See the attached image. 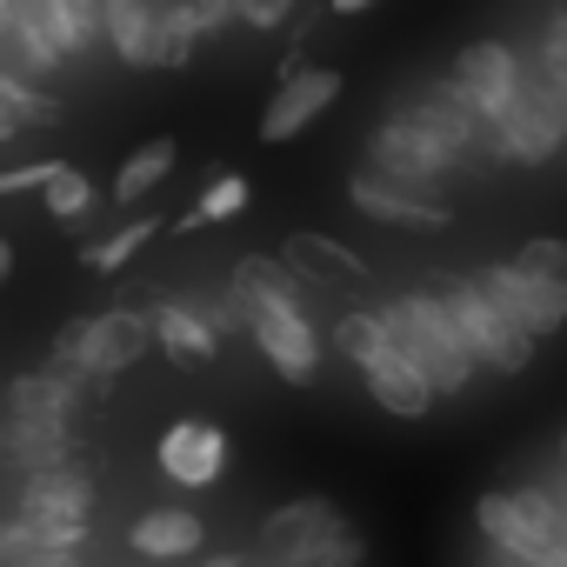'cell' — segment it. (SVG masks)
<instances>
[{
	"instance_id": "38",
	"label": "cell",
	"mask_w": 567,
	"mask_h": 567,
	"mask_svg": "<svg viewBox=\"0 0 567 567\" xmlns=\"http://www.w3.org/2000/svg\"><path fill=\"white\" fill-rule=\"evenodd\" d=\"M14 274V247H8V234H0V280Z\"/></svg>"
},
{
	"instance_id": "7",
	"label": "cell",
	"mask_w": 567,
	"mask_h": 567,
	"mask_svg": "<svg viewBox=\"0 0 567 567\" xmlns=\"http://www.w3.org/2000/svg\"><path fill=\"white\" fill-rule=\"evenodd\" d=\"M334 534H341L334 501L308 494V501H288V507H274V514L260 520V554H267L274 567H315V554H321Z\"/></svg>"
},
{
	"instance_id": "42",
	"label": "cell",
	"mask_w": 567,
	"mask_h": 567,
	"mask_svg": "<svg viewBox=\"0 0 567 567\" xmlns=\"http://www.w3.org/2000/svg\"><path fill=\"white\" fill-rule=\"evenodd\" d=\"M14 134H21V127H14V121H8V114H0V141H14Z\"/></svg>"
},
{
	"instance_id": "27",
	"label": "cell",
	"mask_w": 567,
	"mask_h": 567,
	"mask_svg": "<svg viewBox=\"0 0 567 567\" xmlns=\"http://www.w3.org/2000/svg\"><path fill=\"white\" fill-rule=\"evenodd\" d=\"M354 368H368L374 354H388V328H381V308H354V315H341L334 321V334H328Z\"/></svg>"
},
{
	"instance_id": "3",
	"label": "cell",
	"mask_w": 567,
	"mask_h": 567,
	"mask_svg": "<svg viewBox=\"0 0 567 567\" xmlns=\"http://www.w3.org/2000/svg\"><path fill=\"white\" fill-rule=\"evenodd\" d=\"M474 527L487 534L494 554H514V560H547L560 547V507L547 487H494L474 501Z\"/></svg>"
},
{
	"instance_id": "4",
	"label": "cell",
	"mask_w": 567,
	"mask_h": 567,
	"mask_svg": "<svg viewBox=\"0 0 567 567\" xmlns=\"http://www.w3.org/2000/svg\"><path fill=\"white\" fill-rule=\"evenodd\" d=\"M454 167H461L454 147L434 141V134H427L421 121H408V114H394V121H381V127L368 134V174H381V181H401V187L441 194V181H447Z\"/></svg>"
},
{
	"instance_id": "11",
	"label": "cell",
	"mask_w": 567,
	"mask_h": 567,
	"mask_svg": "<svg viewBox=\"0 0 567 567\" xmlns=\"http://www.w3.org/2000/svg\"><path fill=\"white\" fill-rule=\"evenodd\" d=\"M147 354H154V321L141 308H107L87 321V374L114 381V374L141 368Z\"/></svg>"
},
{
	"instance_id": "34",
	"label": "cell",
	"mask_w": 567,
	"mask_h": 567,
	"mask_svg": "<svg viewBox=\"0 0 567 567\" xmlns=\"http://www.w3.org/2000/svg\"><path fill=\"white\" fill-rule=\"evenodd\" d=\"M28 554H41L34 534H28L14 514H0V567H14V560H28Z\"/></svg>"
},
{
	"instance_id": "21",
	"label": "cell",
	"mask_w": 567,
	"mask_h": 567,
	"mask_svg": "<svg viewBox=\"0 0 567 567\" xmlns=\"http://www.w3.org/2000/svg\"><path fill=\"white\" fill-rule=\"evenodd\" d=\"M154 14L161 8H147V0H107L101 8V34L127 68H154Z\"/></svg>"
},
{
	"instance_id": "28",
	"label": "cell",
	"mask_w": 567,
	"mask_h": 567,
	"mask_svg": "<svg viewBox=\"0 0 567 567\" xmlns=\"http://www.w3.org/2000/svg\"><path fill=\"white\" fill-rule=\"evenodd\" d=\"M0 114H8L14 127H54L68 107L54 101V94H41V87H28V81H14V74H0Z\"/></svg>"
},
{
	"instance_id": "14",
	"label": "cell",
	"mask_w": 567,
	"mask_h": 567,
	"mask_svg": "<svg viewBox=\"0 0 567 567\" xmlns=\"http://www.w3.org/2000/svg\"><path fill=\"white\" fill-rule=\"evenodd\" d=\"M280 267H288L301 288H354V280H368V260L348 240H328V234H288L280 240Z\"/></svg>"
},
{
	"instance_id": "40",
	"label": "cell",
	"mask_w": 567,
	"mask_h": 567,
	"mask_svg": "<svg viewBox=\"0 0 567 567\" xmlns=\"http://www.w3.org/2000/svg\"><path fill=\"white\" fill-rule=\"evenodd\" d=\"M481 567H527V560H514V554H494V547H487V560H481Z\"/></svg>"
},
{
	"instance_id": "43",
	"label": "cell",
	"mask_w": 567,
	"mask_h": 567,
	"mask_svg": "<svg viewBox=\"0 0 567 567\" xmlns=\"http://www.w3.org/2000/svg\"><path fill=\"white\" fill-rule=\"evenodd\" d=\"M207 567H240V560H234V554H214V560H207Z\"/></svg>"
},
{
	"instance_id": "23",
	"label": "cell",
	"mask_w": 567,
	"mask_h": 567,
	"mask_svg": "<svg viewBox=\"0 0 567 567\" xmlns=\"http://www.w3.org/2000/svg\"><path fill=\"white\" fill-rule=\"evenodd\" d=\"M174 167H181V147H174L167 134H161V141H147V147H134V154L121 161V174H114V200H121V207H134V200H141V194H154Z\"/></svg>"
},
{
	"instance_id": "17",
	"label": "cell",
	"mask_w": 567,
	"mask_h": 567,
	"mask_svg": "<svg viewBox=\"0 0 567 567\" xmlns=\"http://www.w3.org/2000/svg\"><path fill=\"white\" fill-rule=\"evenodd\" d=\"M361 374H368V394H374L388 414H401V421H421V414H434V401H441V394L421 381V368H408L394 348H388V354H374Z\"/></svg>"
},
{
	"instance_id": "41",
	"label": "cell",
	"mask_w": 567,
	"mask_h": 567,
	"mask_svg": "<svg viewBox=\"0 0 567 567\" xmlns=\"http://www.w3.org/2000/svg\"><path fill=\"white\" fill-rule=\"evenodd\" d=\"M0 34H14V0H0Z\"/></svg>"
},
{
	"instance_id": "9",
	"label": "cell",
	"mask_w": 567,
	"mask_h": 567,
	"mask_svg": "<svg viewBox=\"0 0 567 567\" xmlns=\"http://www.w3.org/2000/svg\"><path fill=\"white\" fill-rule=\"evenodd\" d=\"M334 101H341V74H334V68H295L288 81L274 87L267 114H260V141H267V147H288V141H295L301 127H315Z\"/></svg>"
},
{
	"instance_id": "19",
	"label": "cell",
	"mask_w": 567,
	"mask_h": 567,
	"mask_svg": "<svg viewBox=\"0 0 567 567\" xmlns=\"http://www.w3.org/2000/svg\"><path fill=\"white\" fill-rule=\"evenodd\" d=\"M74 408H81V394H74L68 381H54L48 368H41V374H14V381H8V414H14V421L68 427V421H74Z\"/></svg>"
},
{
	"instance_id": "1",
	"label": "cell",
	"mask_w": 567,
	"mask_h": 567,
	"mask_svg": "<svg viewBox=\"0 0 567 567\" xmlns=\"http://www.w3.org/2000/svg\"><path fill=\"white\" fill-rule=\"evenodd\" d=\"M434 301V315L454 328V341L467 348L474 368H494V374H520L534 361V334H520L481 288H474V274H441L434 288H421Z\"/></svg>"
},
{
	"instance_id": "6",
	"label": "cell",
	"mask_w": 567,
	"mask_h": 567,
	"mask_svg": "<svg viewBox=\"0 0 567 567\" xmlns=\"http://www.w3.org/2000/svg\"><path fill=\"white\" fill-rule=\"evenodd\" d=\"M447 81H454V94H461L487 127H494V121L514 107V94H520V54H514V48H501V41H474V48H461V54H454Z\"/></svg>"
},
{
	"instance_id": "22",
	"label": "cell",
	"mask_w": 567,
	"mask_h": 567,
	"mask_svg": "<svg viewBox=\"0 0 567 567\" xmlns=\"http://www.w3.org/2000/svg\"><path fill=\"white\" fill-rule=\"evenodd\" d=\"M14 34H34V41H48L61 61L87 54L81 28H74V14H68V0H14Z\"/></svg>"
},
{
	"instance_id": "26",
	"label": "cell",
	"mask_w": 567,
	"mask_h": 567,
	"mask_svg": "<svg viewBox=\"0 0 567 567\" xmlns=\"http://www.w3.org/2000/svg\"><path fill=\"white\" fill-rule=\"evenodd\" d=\"M161 234V220L154 214H141V220H127L121 234H107V240H94V247H81V267H94V274H114V267H127L147 240Z\"/></svg>"
},
{
	"instance_id": "10",
	"label": "cell",
	"mask_w": 567,
	"mask_h": 567,
	"mask_svg": "<svg viewBox=\"0 0 567 567\" xmlns=\"http://www.w3.org/2000/svg\"><path fill=\"white\" fill-rule=\"evenodd\" d=\"M348 200L381 227H454V207L441 194H421V187H401V181H381V174H354Z\"/></svg>"
},
{
	"instance_id": "12",
	"label": "cell",
	"mask_w": 567,
	"mask_h": 567,
	"mask_svg": "<svg viewBox=\"0 0 567 567\" xmlns=\"http://www.w3.org/2000/svg\"><path fill=\"white\" fill-rule=\"evenodd\" d=\"M154 454H161V474H167V481L207 487V481H220V467H227V434H220L214 421H174Z\"/></svg>"
},
{
	"instance_id": "37",
	"label": "cell",
	"mask_w": 567,
	"mask_h": 567,
	"mask_svg": "<svg viewBox=\"0 0 567 567\" xmlns=\"http://www.w3.org/2000/svg\"><path fill=\"white\" fill-rule=\"evenodd\" d=\"M554 507H560V547H567V481L554 487Z\"/></svg>"
},
{
	"instance_id": "39",
	"label": "cell",
	"mask_w": 567,
	"mask_h": 567,
	"mask_svg": "<svg viewBox=\"0 0 567 567\" xmlns=\"http://www.w3.org/2000/svg\"><path fill=\"white\" fill-rule=\"evenodd\" d=\"M374 0H334V14H368Z\"/></svg>"
},
{
	"instance_id": "32",
	"label": "cell",
	"mask_w": 567,
	"mask_h": 567,
	"mask_svg": "<svg viewBox=\"0 0 567 567\" xmlns=\"http://www.w3.org/2000/svg\"><path fill=\"white\" fill-rule=\"evenodd\" d=\"M54 167L61 161H34V167H8V174H0V200H8V194H48V181H54Z\"/></svg>"
},
{
	"instance_id": "24",
	"label": "cell",
	"mask_w": 567,
	"mask_h": 567,
	"mask_svg": "<svg viewBox=\"0 0 567 567\" xmlns=\"http://www.w3.org/2000/svg\"><path fill=\"white\" fill-rule=\"evenodd\" d=\"M207 21L194 14V0H181V8H161L154 14V68H187L194 48H200Z\"/></svg>"
},
{
	"instance_id": "15",
	"label": "cell",
	"mask_w": 567,
	"mask_h": 567,
	"mask_svg": "<svg viewBox=\"0 0 567 567\" xmlns=\"http://www.w3.org/2000/svg\"><path fill=\"white\" fill-rule=\"evenodd\" d=\"M68 461H74V434L68 427H34V421L0 414V467H14L28 481V474L68 467Z\"/></svg>"
},
{
	"instance_id": "36",
	"label": "cell",
	"mask_w": 567,
	"mask_h": 567,
	"mask_svg": "<svg viewBox=\"0 0 567 567\" xmlns=\"http://www.w3.org/2000/svg\"><path fill=\"white\" fill-rule=\"evenodd\" d=\"M194 14L207 21V34H220V28H240V0H194Z\"/></svg>"
},
{
	"instance_id": "8",
	"label": "cell",
	"mask_w": 567,
	"mask_h": 567,
	"mask_svg": "<svg viewBox=\"0 0 567 567\" xmlns=\"http://www.w3.org/2000/svg\"><path fill=\"white\" fill-rule=\"evenodd\" d=\"M474 288L520 328V334H534V341H547V334H560L567 328V301H554L540 280H527L514 260H487V267H474Z\"/></svg>"
},
{
	"instance_id": "33",
	"label": "cell",
	"mask_w": 567,
	"mask_h": 567,
	"mask_svg": "<svg viewBox=\"0 0 567 567\" xmlns=\"http://www.w3.org/2000/svg\"><path fill=\"white\" fill-rule=\"evenodd\" d=\"M361 554H368V540H361L354 527H341V534L315 554V567H361Z\"/></svg>"
},
{
	"instance_id": "35",
	"label": "cell",
	"mask_w": 567,
	"mask_h": 567,
	"mask_svg": "<svg viewBox=\"0 0 567 567\" xmlns=\"http://www.w3.org/2000/svg\"><path fill=\"white\" fill-rule=\"evenodd\" d=\"M295 14V0H240V28H280Z\"/></svg>"
},
{
	"instance_id": "45",
	"label": "cell",
	"mask_w": 567,
	"mask_h": 567,
	"mask_svg": "<svg viewBox=\"0 0 567 567\" xmlns=\"http://www.w3.org/2000/svg\"><path fill=\"white\" fill-rule=\"evenodd\" d=\"M260 567H274V560H260Z\"/></svg>"
},
{
	"instance_id": "31",
	"label": "cell",
	"mask_w": 567,
	"mask_h": 567,
	"mask_svg": "<svg viewBox=\"0 0 567 567\" xmlns=\"http://www.w3.org/2000/svg\"><path fill=\"white\" fill-rule=\"evenodd\" d=\"M534 68L567 94V14H554V21H547V34H540V48H534Z\"/></svg>"
},
{
	"instance_id": "29",
	"label": "cell",
	"mask_w": 567,
	"mask_h": 567,
	"mask_svg": "<svg viewBox=\"0 0 567 567\" xmlns=\"http://www.w3.org/2000/svg\"><path fill=\"white\" fill-rule=\"evenodd\" d=\"M247 200H254V187H247L240 174H220V181H214V187H207V194H200V200H194V207L181 214V227H187V234H194V227H214V220L240 214Z\"/></svg>"
},
{
	"instance_id": "30",
	"label": "cell",
	"mask_w": 567,
	"mask_h": 567,
	"mask_svg": "<svg viewBox=\"0 0 567 567\" xmlns=\"http://www.w3.org/2000/svg\"><path fill=\"white\" fill-rule=\"evenodd\" d=\"M41 200H48V214H54V220H81V214H94V181H87L81 167H68V161H61Z\"/></svg>"
},
{
	"instance_id": "18",
	"label": "cell",
	"mask_w": 567,
	"mask_h": 567,
	"mask_svg": "<svg viewBox=\"0 0 567 567\" xmlns=\"http://www.w3.org/2000/svg\"><path fill=\"white\" fill-rule=\"evenodd\" d=\"M227 295L247 308H301V280L280 267V254H247L227 274Z\"/></svg>"
},
{
	"instance_id": "20",
	"label": "cell",
	"mask_w": 567,
	"mask_h": 567,
	"mask_svg": "<svg viewBox=\"0 0 567 567\" xmlns=\"http://www.w3.org/2000/svg\"><path fill=\"white\" fill-rule=\"evenodd\" d=\"M127 540H134V554H147V560H181V554H194V547L207 540V527H200V514H187V507H154V514H141V520L127 527Z\"/></svg>"
},
{
	"instance_id": "44",
	"label": "cell",
	"mask_w": 567,
	"mask_h": 567,
	"mask_svg": "<svg viewBox=\"0 0 567 567\" xmlns=\"http://www.w3.org/2000/svg\"><path fill=\"white\" fill-rule=\"evenodd\" d=\"M560 454H567V441H560Z\"/></svg>"
},
{
	"instance_id": "5",
	"label": "cell",
	"mask_w": 567,
	"mask_h": 567,
	"mask_svg": "<svg viewBox=\"0 0 567 567\" xmlns=\"http://www.w3.org/2000/svg\"><path fill=\"white\" fill-rule=\"evenodd\" d=\"M240 315H247V334H254V348L267 354V368L280 374V381H295V388H308L315 374H321V334H315V321L301 315V308H247L240 301Z\"/></svg>"
},
{
	"instance_id": "16",
	"label": "cell",
	"mask_w": 567,
	"mask_h": 567,
	"mask_svg": "<svg viewBox=\"0 0 567 567\" xmlns=\"http://www.w3.org/2000/svg\"><path fill=\"white\" fill-rule=\"evenodd\" d=\"M147 321H154V348H161L174 368H207V361L220 354V334H214L207 315L187 308V301H161Z\"/></svg>"
},
{
	"instance_id": "13",
	"label": "cell",
	"mask_w": 567,
	"mask_h": 567,
	"mask_svg": "<svg viewBox=\"0 0 567 567\" xmlns=\"http://www.w3.org/2000/svg\"><path fill=\"white\" fill-rule=\"evenodd\" d=\"M94 514V474L81 461L68 467H48V474H28L21 481V501H14V520H87Z\"/></svg>"
},
{
	"instance_id": "25",
	"label": "cell",
	"mask_w": 567,
	"mask_h": 567,
	"mask_svg": "<svg viewBox=\"0 0 567 567\" xmlns=\"http://www.w3.org/2000/svg\"><path fill=\"white\" fill-rule=\"evenodd\" d=\"M514 267H520L527 280H540L554 301H567V240H560V234H534V240H520Z\"/></svg>"
},
{
	"instance_id": "2",
	"label": "cell",
	"mask_w": 567,
	"mask_h": 567,
	"mask_svg": "<svg viewBox=\"0 0 567 567\" xmlns=\"http://www.w3.org/2000/svg\"><path fill=\"white\" fill-rule=\"evenodd\" d=\"M381 328H388V348H394L408 368H421V381H427L434 394H461V388L474 381L467 348L454 341V328L434 315L427 295H394V301L381 308Z\"/></svg>"
}]
</instances>
